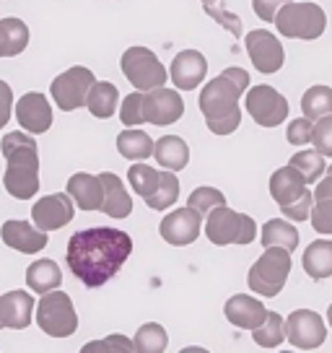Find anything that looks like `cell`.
Wrapping results in <instances>:
<instances>
[{
	"label": "cell",
	"instance_id": "obj_19",
	"mask_svg": "<svg viewBox=\"0 0 332 353\" xmlns=\"http://www.w3.org/2000/svg\"><path fill=\"white\" fill-rule=\"evenodd\" d=\"M223 314L234 327L252 332L255 327L262 325V320L267 317V309L260 299L249 296V294H236L223 304Z\"/></svg>",
	"mask_w": 332,
	"mask_h": 353
},
{
	"label": "cell",
	"instance_id": "obj_8",
	"mask_svg": "<svg viewBox=\"0 0 332 353\" xmlns=\"http://www.w3.org/2000/svg\"><path fill=\"white\" fill-rule=\"evenodd\" d=\"M37 325L50 338H68L78 330V314L73 307V299L65 291H47L37 304Z\"/></svg>",
	"mask_w": 332,
	"mask_h": 353
},
{
	"label": "cell",
	"instance_id": "obj_28",
	"mask_svg": "<svg viewBox=\"0 0 332 353\" xmlns=\"http://www.w3.org/2000/svg\"><path fill=\"white\" fill-rule=\"evenodd\" d=\"M86 107H89V112L94 117L110 120L112 114L117 112V107H120V91H117V86L110 83V81H96L89 91Z\"/></svg>",
	"mask_w": 332,
	"mask_h": 353
},
{
	"label": "cell",
	"instance_id": "obj_24",
	"mask_svg": "<svg viewBox=\"0 0 332 353\" xmlns=\"http://www.w3.org/2000/svg\"><path fill=\"white\" fill-rule=\"evenodd\" d=\"M154 159L161 169H169V172L185 169L189 164L187 141H182L179 135H164V138H158L154 145Z\"/></svg>",
	"mask_w": 332,
	"mask_h": 353
},
{
	"label": "cell",
	"instance_id": "obj_30",
	"mask_svg": "<svg viewBox=\"0 0 332 353\" xmlns=\"http://www.w3.org/2000/svg\"><path fill=\"white\" fill-rule=\"evenodd\" d=\"M60 283H63V273H60L55 260H37L26 268V286L37 294H47L52 288H60Z\"/></svg>",
	"mask_w": 332,
	"mask_h": 353
},
{
	"label": "cell",
	"instance_id": "obj_41",
	"mask_svg": "<svg viewBox=\"0 0 332 353\" xmlns=\"http://www.w3.org/2000/svg\"><path fill=\"white\" fill-rule=\"evenodd\" d=\"M311 135H314V120H309V117L291 120V125L286 128V141L291 145H309Z\"/></svg>",
	"mask_w": 332,
	"mask_h": 353
},
{
	"label": "cell",
	"instance_id": "obj_14",
	"mask_svg": "<svg viewBox=\"0 0 332 353\" xmlns=\"http://www.w3.org/2000/svg\"><path fill=\"white\" fill-rule=\"evenodd\" d=\"M286 341L293 348L301 351H311V348H320L322 343L327 341V327L317 312L311 309H296L291 312L286 320Z\"/></svg>",
	"mask_w": 332,
	"mask_h": 353
},
{
	"label": "cell",
	"instance_id": "obj_38",
	"mask_svg": "<svg viewBox=\"0 0 332 353\" xmlns=\"http://www.w3.org/2000/svg\"><path fill=\"white\" fill-rule=\"evenodd\" d=\"M143 101H145V91H138V88H135V94L125 97V101L120 104L122 125H127V128L143 125Z\"/></svg>",
	"mask_w": 332,
	"mask_h": 353
},
{
	"label": "cell",
	"instance_id": "obj_42",
	"mask_svg": "<svg viewBox=\"0 0 332 353\" xmlns=\"http://www.w3.org/2000/svg\"><path fill=\"white\" fill-rule=\"evenodd\" d=\"M83 351H120V353H133L135 351V343L127 341L125 335H110L104 341H94L86 343Z\"/></svg>",
	"mask_w": 332,
	"mask_h": 353
},
{
	"label": "cell",
	"instance_id": "obj_44",
	"mask_svg": "<svg viewBox=\"0 0 332 353\" xmlns=\"http://www.w3.org/2000/svg\"><path fill=\"white\" fill-rule=\"evenodd\" d=\"M286 3H291V0H252V8H255L260 21L270 23V21H276L278 11H280Z\"/></svg>",
	"mask_w": 332,
	"mask_h": 353
},
{
	"label": "cell",
	"instance_id": "obj_4",
	"mask_svg": "<svg viewBox=\"0 0 332 353\" xmlns=\"http://www.w3.org/2000/svg\"><path fill=\"white\" fill-rule=\"evenodd\" d=\"M270 198L276 200V205L283 210V216L293 223H304L311 216L314 205V190L309 182L293 169V166H280L270 176Z\"/></svg>",
	"mask_w": 332,
	"mask_h": 353
},
{
	"label": "cell",
	"instance_id": "obj_23",
	"mask_svg": "<svg viewBox=\"0 0 332 353\" xmlns=\"http://www.w3.org/2000/svg\"><path fill=\"white\" fill-rule=\"evenodd\" d=\"M68 195L73 198L76 208L81 210H101L104 203V188H101L99 174H86V172H78L68 179Z\"/></svg>",
	"mask_w": 332,
	"mask_h": 353
},
{
	"label": "cell",
	"instance_id": "obj_11",
	"mask_svg": "<svg viewBox=\"0 0 332 353\" xmlns=\"http://www.w3.org/2000/svg\"><path fill=\"white\" fill-rule=\"evenodd\" d=\"M94 83H96V78H94V73H91L89 68L76 65V68H68L65 73H60L50 83V91H52V99H55V104L60 110L73 112L86 104Z\"/></svg>",
	"mask_w": 332,
	"mask_h": 353
},
{
	"label": "cell",
	"instance_id": "obj_33",
	"mask_svg": "<svg viewBox=\"0 0 332 353\" xmlns=\"http://www.w3.org/2000/svg\"><path fill=\"white\" fill-rule=\"evenodd\" d=\"M252 341L260 348H278L280 343L286 341V320L278 312H267V317L262 320L260 327L252 330Z\"/></svg>",
	"mask_w": 332,
	"mask_h": 353
},
{
	"label": "cell",
	"instance_id": "obj_6",
	"mask_svg": "<svg viewBox=\"0 0 332 353\" xmlns=\"http://www.w3.org/2000/svg\"><path fill=\"white\" fill-rule=\"evenodd\" d=\"M291 268H293V260H291L288 250H283V247H265V252L257 257V263L247 273V286H249V291L260 294V296L273 299L286 288Z\"/></svg>",
	"mask_w": 332,
	"mask_h": 353
},
{
	"label": "cell",
	"instance_id": "obj_1",
	"mask_svg": "<svg viewBox=\"0 0 332 353\" xmlns=\"http://www.w3.org/2000/svg\"><path fill=\"white\" fill-rule=\"evenodd\" d=\"M133 252V239L122 229L91 226L81 229L68 242V268L89 288H99L117 276Z\"/></svg>",
	"mask_w": 332,
	"mask_h": 353
},
{
	"label": "cell",
	"instance_id": "obj_18",
	"mask_svg": "<svg viewBox=\"0 0 332 353\" xmlns=\"http://www.w3.org/2000/svg\"><path fill=\"white\" fill-rule=\"evenodd\" d=\"M208 76V60L200 50H182L169 68V78L179 91H192L198 88Z\"/></svg>",
	"mask_w": 332,
	"mask_h": 353
},
{
	"label": "cell",
	"instance_id": "obj_17",
	"mask_svg": "<svg viewBox=\"0 0 332 353\" xmlns=\"http://www.w3.org/2000/svg\"><path fill=\"white\" fill-rule=\"evenodd\" d=\"M16 120L32 135H42L50 130L52 128V107L45 94H39V91L23 94L21 99L16 101Z\"/></svg>",
	"mask_w": 332,
	"mask_h": 353
},
{
	"label": "cell",
	"instance_id": "obj_32",
	"mask_svg": "<svg viewBox=\"0 0 332 353\" xmlns=\"http://www.w3.org/2000/svg\"><path fill=\"white\" fill-rule=\"evenodd\" d=\"M301 112H304V117H309L314 122L332 114V86L317 83V86L307 88L301 97Z\"/></svg>",
	"mask_w": 332,
	"mask_h": 353
},
{
	"label": "cell",
	"instance_id": "obj_31",
	"mask_svg": "<svg viewBox=\"0 0 332 353\" xmlns=\"http://www.w3.org/2000/svg\"><path fill=\"white\" fill-rule=\"evenodd\" d=\"M161 176H164V169H154V166H148L145 161H135V164L127 169V182H130V188H133L143 200H148L156 190H158Z\"/></svg>",
	"mask_w": 332,
	"mask_h": 353
},
{
	"label": "cell",
	"instance_id": "obj_36",
	"mask_svg": "<svg viewBox=\"0 0 332 353\" xmlns=\"http://www.w3.org/2000/svg\"><path fill=\"white\" fill-rule=\"evenodd\" d=\"M177 200H179V176H177V172L164 169L161 185H158V190H156L151 198L145 200V205L151 210H166V208H172Z\"/></svg>",
	"mask_w": 332,
	"mask_h": 353
},
{
	"label": "cell",
	"instance_id": "obj_3",
	"mask_svg": "<svg viewBox=\"0 0 332 353\" xmlns=\"http://www.w3.org/2000/svg\"><path fill=\"white\" fill-rule=\"evenodd\" d=\"M0 151L8 161L3 174V188L16 200H32L39 192V154L37 141L29 132H8L3 135Z\"/></svg>",
	"mask_w": 332,
	"mask_h": 353
},
{
	"label": "cell",
	"instance_id": "obj_16",
	"mask_svg": "<svg viewBox=\"0 0 332 353\" xmlns=\"http://www.w3.org/2000/svg\"><path fill=\"white\" fill-rule=\"evenodd\" d=\"M76 216V203L68 192H52L45 195L42 200H37L32 208V221L34 226H39L42 232H57L68 226Z\"/></svg>",
	"mask_w": 332,
	"mask_h": 353
},
{
	"label": "cell",
	"instance_id": "obj_29",
	"mask_svg": "<svg viewBox=\"0 0 332 353\" xmlns=\"http://www.w3.org/2000/svg\"><path fill=\"white\" fill-rule=\"evenodd\" d=\"M29 44V26L21 19H0V57L21 55Z\"/></svg>",
	"mask_w": 332,
	"mask_h": 353
},
{
	"label": "cell",
	"instance_id": "obj_46",
	"mask_svg": "<svg viewBox=\"0 0 332 353\" xmlns=\"http://www.w3.org/2000/svg\"><path fill=\"white\" fill-rule=\"evenodd\" d=\"M327 322H330V327H332V304L327 307Z\"/></svg>",
	"mask_w": 332,
	"mask_h": 353
},
{
	"label": "cell",
	"instance_id": "obj_2",
	"mask_svg": "<svg viewBox=\"0 0 332 353\" xmlns=\"http://www.w3.org/2000/svg\"><path fill=\"white\" fill-rule=\"evenodd\" d=\"M252 83L244 68H226L221 76L211 78L200 91V112L213 135H231L242 125L239 99Z\"/></svg>",
	"mask_w": 332,
	"mask_h": 353
},
{
	"label": "cell",
	"instance_id": "obj_7",
	"mask_svg": "<svg viewBox=\"0 0 332 353\" xmlns=\"http://www.w3.org/2000/svg\"><path fill=\"white\" fill-rule=\"evenodd\" d=\"M203 232L216 247H229V244L247 247V244L255 242L257 223L247 213H239V210L229 208V205H218V208H213L205 216Z\"/></svg>",
	"mask_w": 332,
	"mask_h": 353
},
{
	"label": "cell",
	"instance_id": "obj_49",
	"mask_svg": "<svg viewBox=\"0 0 332 353\" xmlns=\"http://www.w3.org/2000/svg\"><path fill=\"white\" fill-rule=\"evenodd\" d=\"M0 330H3V320H0Z\"/></svg>",
	"mask_w": 332,
	"mask_h": 353
},
{
	"label": "cell",
	"instance_id": "obj_37",
	"mask_svg": "<svg viewBox=\"0 0 332 353\" xmlns=\"http://www.w3.org/2000/svg\"><path fill=\"white\" fill-rule=\"evenodd\" d=\"M187 205L203 213V219L211 213L213 208H218V205H226V195H223L218 188H211V185H203V188L192 190V195L187 198Z\"/></svg>",
	"mask_w": 332,
	"mask_h": 353
},
{
	"label": "cell",
	"instance_id": "obj_39",
	"mask_svg": "<svg viewBox=\"0 0 332 353\" xmlns=\"http://www.w3.org/2000/svg\"><path fill=\"white\" fill-rule=\"evenodd\" d=\"M311 229L317 234H332V198H314L311 205Z\"/></svg>",
	"mask_w": 332,
	"mask_h": 353
},
{
	"label": "cell",
	"instance_id": "obj_9",
	"mask_svg": "<svg viewBox=\"0 0 332 353\" xmlns=\"http://www.w3.org/2000/svg\"><path fill=\"white\" fill-rule=\"evenodd\" d=\"M120 68L138 91H151L166 83V68L148 47H127L122 52Z\"/></svg>",
	"mask_w": 332,
	"mask_h": 353
},
{
	"label": "cell",
	"instance_id": "obj_20",
	"mask_svg": "<svg viewBox=\"0 0 332 353\" xmlns=\"http://www.w3.org/2000/svg\"><path fill=\"white\" fill-rule=\"evenodd\" d=\"M0 239L23 254H37L47 247V232L32 226L29 221H6L0 229Z\"/></svg>",
	"mask_w": 332,
	"mask_h": 353
},
{
	"label": "cell",
	"instance_id": "obj_21",
	"mask_svg": "<svg viewBox=\"0 0 332 353\" xmlns=\"http://www.w3.org/2000/svg\"><path fill=\"white\" fill-rule=\"evenodd\" d=\"M37 304L29 291H8L0 296V320L3 327H11V330H23L32 325V314Z\"/></svg>",
	"mask_w": 332,
	"mask_h": 353
},
{
	"label": "cell",
	"instance_id": "obj_35",
	"mask_svg": "<svg viewBox=\"0 0 332 353\" xmlns=\"http://www.w3.org/2000/svg\"><path fill=\"white\" fill-rule=\"evenodd\" d=\"M135 351L138 353H161L169 345V335L158 322H145L135 332Z\"/></svg>",
	"mask_w": 332,
	"mask_h": 353
},
{
	"label": "cell",
	"instance_id": "obj_48",
	"mask_svg": "<svg viewBox=\"0 0 332 353\" xmlns=\"http://www.w3.org/2000/svg\"><path fill=\"white\" fill-rule=\"evenodd\" d=\"M327 172H330V174H332V166H327Z\"/></svg>",
	"mask_w": 332,
	"mask_h": 353
},
{
	"label": "cell",
	"instance_id": "obj_43",
	"mask_svg": "<svg viewBox=\"0 0 332 353\" xmlns=\"http://www.w3.org/2000/svg\"><path fill=\"white\" fill-rule=\"evenodd\" d=\"M203 8H205V13L211 16L213 21H218L223 29H229V32H231V37H242V19H239L236 13L221 11V8H216V3H211V6H203Z\"/></svg>",
	"mask_w": 332,
	"mask_h": 353
},
{
	"label": "cell",
	"instance_id": "obj_26",
	"mask_svg": "<svg viewBox=\"0 0 332 353\" xmlns=\"http://www.w3.org/2000/svg\"><path fill=\"white\" fill-rule=\"evenodd\" d=\"M154 138L138 128H127L117 135V151L127 161H148L154 156Z\"/></svg>",
	"mask_w": 332,
	"mask_h": 353
},
{
	"label": "cell",
	"instance_id": "obj_47",
	"mask_svg": "<svg viewBox=\"0 0 332 353\" xmlns=\"http://www.w3.org/2000/svg\"><path fill=\"white\" fill-rule=\"evenodd\" d=\"M211 3H218V0H203V6H211Z\"/></svg>",
	"mask_w": 332,
	"mask_h": 353
},
{
	"label": "cell",
	"instance_id": "obj_13",
	"mask_svg": "<svg viewBox=\"0 0 332 353\" xmlns=\"http://www.w3.org/2000/svg\"><path fill=\"white\" fill-rule=\"evenodd\" d=\"M244 47H247V55L255 63V68L260 73H278L283 63H286V50L273 32L267 29H252L244 39Z\"/></svg>",
	"mask_w": 332,
	"mask_h": 353
},
{
	"label": "cell",
	"instance_id": "obj_27",
	"mask_svg": "<svg viewBox=\"0 0 332 353\" xmlns=\"http://www.w3.org/2000/svg\"><path fill=\"white\" fill-rule=\"evenodd\" d=\"M299 229L288 219H270L260 232L262 247H283L288 252H293L299 247Z\"/></svg>",
	"mask_w": 332,
	"mask_h": 353
},
{
	"label": "cell",
	"instance_id": "obj_22",
	"mask_svg": "<svg viewBox=\"0 0 332 353\" xmlns=\"http://www.w3.org/2000/svg\"><path fill=\"white\" fill-rule=\"evenodd\" d=\"M101 188H104V203L101 210L110 216V219H127L133 213V198L127 195L125 182L114 172H101Z\"/></svg>",
	"mask_w": 332,
	"mask_h": 353
},
{
	"label": "cell",
	"instance_id": "obj_5",
	"mask_svg": "<svg viewBox=\"0 0 332 353\" xmlns=\"http://www.w3.org/2000/svg\"><path fill=\"white\" fill-rule=\"evenodd\" d=\"M276 29L280 37L286 39H304V42H314L320 39L324 29H327V13L317 3H296L291 0L286 3L276 16Z\"/></svg>",
	"mask_w": 332,
	"mask_h": 353
},
{
	"label": "cell",
	"instance_id": "obj_40",
	"mask_svg": "<svg viewBox=\"0 0 332 353\" xmlns=\"http://www.w3.org/2000/svg\"><path fill=\"white\" fill-rule=\"evenodd\" d=\"M311 145H314L322 156H332V114L320 117V120L314 122Z\"/></svg>",
	"mask_w": 332,
	"mask_h": 353
},
{
	"label": "cell",
	"instance_id": "obj_34",
	"mask_svg": "<svg viewBox=\"0 0 332 353\" xmlns=\"http://www.w3.org/2000/svg\"><path fill=\"white\" fill-rule=\"evenodd\" d=\"M288 164L293 166L296 172H299L309 185L314 182H320L324 172H327V164H324V156L317 151V148H311V151H299V154L291 156V161Z\"/></svg>",
	"mask_w": 332,
	"mask_h": 353
},
{
	"label": "cell",
	"instance_id": "obj_15",
	"mask_svg": "<svg viewBox=\"0 0 332 353\" xmlns=\"http://www.w3.org/2000/svg\"><path fill=\"white\" fill-rule=\"evenodd\" d=\"M182 114H185V101H182L179 91L166 86L145 91L143 122L156 125V128H164V125H174L177 120H182Z\"/></svg>",
	"mask_w": 332,
	"mask_h": 353
},
{
	"label": "cell",
	"instance_id": "obj_10",
	"mask_svg": "<svg viewBox=\"0 0 332 353\" xmlns=\"http://www.w3.org/2000/svg\"><path fill=\"white\" fill-rule=\"evenodd\" d=\"M244 107L260 128H278L288 120V99L267 83H255L247 88Z\"/></svg>",
	"mask_w": 332,
	"mask_h": 353
},
{
	"label": "cell",
	"instance_id": "obj_45",
	"mask_svg": "<svg viewBox=\"0 0 332 353\" xmlns=\"http://www.w3.org/2000/svg\"><path fill=\"white\" fill-rule=\"evenodd\" d=\"M11 110H13L11 83L0 81V128H3V125H8V120H11Z\"/></svg>",
	"mask_w": 332,
	"mask_h": 353
},
{
	"label": "cell",
	"instance_id": "obj_12",
	"mask_svg": "<svg viewBox=\"0 0 332 353\" xmlns=\"http://www.w3.org/2000/svg\"><path fill=\"white\" fill-rule=\"evenodd\" d=\"M203 221H205L203 213H198L192 205H185V208L166 213L164 221L158 223V234L172 247H187L198 242V236L203 234Z\"/></svg>",
	"mask_w": 332,
	"mask_h": 353
},
{
	"label": "cell",
	"instance_id": "obj_25",
	"mask_svg": "<svg viewBox=\"0 0 332 353\" xmlns=\"http://www.w3.org/2000/svg\"><path fill=\"white\" fill-rule=\"evenodd\" d=\"M304 270L311 281L332 278V239H317L304 250Z\"/></svg>",
	"mask_w": 332,
	"mask_h": 353
}]
</instances>
